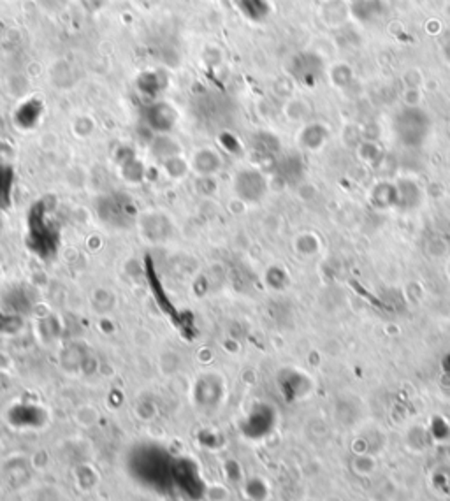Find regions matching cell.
I'll return each mask as SVG.
<instances>
[{"label":"cell","instance_id":"8992f818","mask_svg":"<svg viewBox=\"0 0 450 501\" xmlns=\"http://www.w3.org/2000/svg\"><path fill=\"white\" fill-rule=\"evenodd\" d=\"M320 15L326 25L343 26L352 18V6L346 0H324Z\"/></svg>","mask_w":450,"mask_h":501},{"label":"cell","instance_id":"7a4b0ae2","mask_svg":"<svg viewBox=\"0 0 450 501\" xmlns=\"http://www.w3.org/2000/svg\"><path fill=\"white\" fill-rule=\"evenodd\" d=\"M392 127L403 145L419 146L426 141V136L429 132V120L421 109L408 108L396 116Z\"/></svg>","mask_w":450,"mask_h":501},{"label":"cell","instance_id":"ba28073f","mask_svg":"<svg viewBox=\"0 0 450 501\" xmlns=\"http://www.w3.org/2000/svg\"><path fill=\"white\" fill-rule=\"evenodd\" d=\"M150 150H152L153 155L162 160V162L179 155V152H182L178 141H175L169 134H159V136L153 139L152 145H150Z\"/></svg>","mask_w":450,"mask_h":501},{"label":"cell","instance_id":"3957f363","mask_svg":"<svg viewBox=\"0 0 450 501\" xmlns=\"http://www.w3.org/2000/svg\"><path fill=\"white\" fill-rule=\"evenodd\" d=\"M234 190L238 197L248 202H257L264 197L268 190V182L257 169H243L234 178Z\"/></svg>","mask_w":450,"mask_h":501},{"label":"cell","instance_id":"9c48e42d","mask_svg":"<svg viewBox=\"0 0 450 501\" xmlns=\"http://www.w3.org/2000/svg\"><path fill=\"white\" fill-rule=\"evenodd\" d=\"M326 129L320 125H312L306 127L305 132L301 136V143L305 145V148L308 150H316L326 143Z\"/></svg>","mask_w":450,"mask_h":501},{"label":"cell","instance_id":"30bf717a","mask_svg":"<svg viewBox=\"0 0 450 501\" xmlns=\"http://www.w3.org/2000/svg\"><path fill=\"white\" fill-rule=\"evenodd\" d=\"M79 2H81V6L86 9V11L97 13L104 8L108 0H79Z\"/></svg>","mask_w":450,"mask_h":501},{"label":"cell","instance_id":"8fae6325","mask_svg":"<svg viewBox=\"0 0 450 501\" xmlns=\"http://www.w3.org/2000/svg\"><path fill=\"white\" fill-rule=\"evenodd\" d=\"M443 53H445V58L449 60V63H450V39H449V41H447L445 48H443Z\"/></svg>","mask_w":450,"mask_h":501},{"label":"cell","instance_id":"52a82bcc","mask_svg":"<svg viewBox=\"0 0 450 501\" xmlns=\"http://www.w3.org/2000/svg\"><path fill=\"white\" fill-rule=\"evenodd\" d=\"M239 13L253 23H261L271 15V2L269 0H236Z\"/></svg>","mask_w":450,"mask_h":501},{"label":"cell","instance_id":"6da1fadb","mask_svg":"<svg viewBox=\"0 0 450 501\" xmlns=\"http://www.w3.org/2000/svg\"><path fill=\"white\" fill-rule=\"evenodd\" d=\"M129 473L139 486L160 494H178L199 500L204 491L199 468L186 457H178L164 447L139 445L129 456Z\"/></svg>","mask_w":450,"mask_h":501},{"label":"cell","instance_id":"5b68a950","mask_svg":"<svg viewBox=\"0 0 450 501\" xmlns=\"http://www.w3.org/2000/svg\"><path fill=\"white\" fill-rule=\"evenodd\" d=\"M190 162V169H194L201 176H213L220 171L222 167V157L213 148H199L195 150Z\"/></svg>","mask_w":450,"mask_h":501},{"label":"cell","instance_id":"277c9868","mask_svg":"<svg viewBox=\"0 0 450 501\" xmlns=\"http://www.w3.org/2000/svg\"><path fill=\"white\" fill-rule=\"evenodd\" d=\"M178 122V111L169 102H153L146 108V123L156 134H169Z\"/></svg>","mask_w":450,"mask_h":501}]
</instances>
